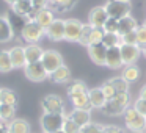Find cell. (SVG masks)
Segmentation results:
<instances>
[{"label": "cell", "instance_id": "obj_1", "mask_svg": "<svg viewBox=\"0 0 146 133\" xmlns=\"http://www.w3.org/2000/svg\"><path fill=\"white\" fill-rule=\"evenodd\" d=\"M130 107V97L129 94H116L113 99L107 100L105 107L102 108V113L107 114V116H121L124 114V111Z\"/></svg>", "mask_w": 146, "mask_h": 133}, {"label": "cell", "instance_id": "obj_2", "mask_svg": "<svg viewBox=\"0 0 146 133\" xmlns=\"http://www.w3.org/2000/svg\"><path fill=\"white\" fill-rule=\"evenodd\" d=\"M64 120H66L64 113H42L39 119L42 133H55L58 130H63Z\"/></svg>", "mask_w": 146, "mask_h": 133}, {"label": "cell", "instance_id": "obj_3", "mask_svg": "<svg viewBox=\"0 0 146 133\" xmlns=\"http://www.w3.org/2000/svg\"><path fill=\"white\" fill-rule=\"evenodd\" d=\"M126 128L129 132H145L146 127V117L141 116L133 107H129L123 114Z\"/></svg>", "mask_w": 146, "mask_h": 133}, {"label": "cell", "instance_id": "obj_4", "mask_svg": "<svg viewBox=\"0 0 146 133\" xmlns=\"http://www.w3.org/2000/svg\"><path fill=\"white\" fill-rule=\"evenodd\" d=\"M104 7H105V11H107L108 17L116 19V20L129 16L130 11H132V5L129 2H119V0H108Z\"/></svg>", "mask_w": 146, "mask_h": 133}, {"label": "cell", "instance_id": "obj_5", "mask_svg": "<svg viewBox=\"0 0 146 133\" xmlns=\"http://www.w3.org/2000/svg\"><path fill=\"white\" fill-rule=\"evenodd\" d=\"M44 35H46V30L39 24H36L35 20H29L25 24V27L22 28V32H21V38L29 44H38L39 39Z\"/></svg>", "mask_w": 146, "mask_h": 133}, {"label": "cell", "instance_id": "obj_6", "mask_svg": "<svg viewBox=\"0 0 146 133\" xmlns=\"http://www.w3.org/2000/svg\"><path fill=\"white\" fill-rule=\"evenodd\" d=\"M41 64L44 66V69L47 70L49 75H50V74L55 72L60 66H63L64 63H63V57H61L60 52L50 49V50H44L42 58H41Z\"/></svg>", "mask_w": 146, "mask_h": 133}, {"label": "cell", "instance_id": "obj_7", "mask_svg": "<svg viewBox=\"0 0 146 133\" xmlns=\"http://www.w3.org/2000/svg\"><path fill=\"white\" fill-rule=\"evenodd\" d=\"M44 113H64V100L58 94H47L41 100Z\"/></svg>", "mask_w": 146, "mask_h": 133}, {"label": "cell", "instance_id": "obj_8", "mask_svg": "<svg viewBox=\"0 0 146 133\" xmlns=\"http://www.w3.org/2000/svg\"><path fill=\"white\" fill-rule=\"evenodd\" d=\"M24 74H25V77L30 82H35V83L44 82L46 78H49V74H47V70L44 69V66L41 64V61L27 64V66L24 67Z\"/></svg>", "mask_w": 146, "mask_h": 133}, {"label": "cell", "instance_id": "obj_9", "mask_svg": "<svg viewBox=\"0 0 146 133\" xmlns=\"http://www.w3.org/2000/svg\"><path fill=\"white\" fill-rule=\"evenodd\" d=\"M83 24L79 19H64V41L79 42Z\"/></svg>", "mask_w": 146, "mask_h": 133}, {"label": "cell", "instance_id": "obj_10", "mask_svg": "<svg viewBox=\"0 0 146 133\" xmlns=\"http://www.w3.org/2000/svg\"><path fill=\"white\" fill-rule=\"evenodd\" d=\"M121 50V57H123V63L124 66H130L135 64L138 61L140 55H141V47L138 45H127V44H121L119 45Z\"/></svg>", "mask_w": 146, "mask_h": 133}, {"label": "cell", "instance_id": "obj_11", "mask_svg": "<svg viewBox=\"0 0 146 133\" xmlns=\"http://www.w3.org/2000/svg\"><path fill=\"white\" fill-rule=\"evenodd\" d=\"M46 36H47L50 41L58 42L64 39V19H58L55 17V20L50 25L46 28Z\"/></svg>", "mask_w": 146, "mask_h": 133}, {"label": "cell", "instance_id": "obj_12", "mask_svg": "<svg viewBox=\"0 0 146 133\" xmlns=\"http://www.w3.org/2000/svg\"><path fill=\"white\" fill-rule=\"evenodd\" d=\"M108 19V14L105 11V7H94L88 14V24L93 28H102Z\"/></svg>", "mask_w": 146, "mask_h": 133}, {"label": "cell", "instance_id": "obj_13", "mask_svg": "<svg viewBox=\"0 0 146 133\" xmlns=\"http://www.w3.org/2000/svg\"><path fill=\"white\" fill-rule=\"evenodd\" d=\"M88 55L90 60L98 66H105V58H107V47L104 44H93L88 45Z\"/></svg>", "mask_w": 146, "mask_h": 133}, {"label": "cell", "instance_id": "obj_14", "mask_svg": "<svg viewBox=\"0 0 146 133\" xmlns=\"http://www.w3.org/2000/svg\"><path fill=\"white\" fill-rule=\"evenodd\" d=\"M105 66L108 69H121L124 67V63H123V57H121V50L119 47H111V49H107V58H105Z\"/></svg>", "mask_w": 146, "mask_h": 133}, {"label": "cell", "instance_id": "obj_15", "mask_svg": "<svg viewBox=\"0 0 146 133\" xmlns=\"http://www.w3.org/2000/svg\"><path fill=\"white\" fill-rule=\"evenodd\" d=\"M11 58V64H13V69H24L27 66L25 61V50H24L22 45H14L8 50Z\"/></svg>", "mask_w": 146, "mask_h": 133}, {"label": "cell", "instance_id": "obj_16", "mask_svg": "<svg viewBox=\"0 0 146 133\" xmlns=\"http://www.w3.org/2000/svg\"><path fill=\"white\" fill-rule=\"evenodd\" d=\"M88 99H90V107L91 110H102L107 103L104 92L101 88H91L88 89Z\"/></svg>", "mask_w": 146, "mask_h": 133}, {"label": "cell", "instance_id": "obj_17", "mask_svg": "<svg viewBox=\"0 0 146 133\" xmlns=\"http://www.w3.org/2000/svg\"><path fill=\"white\" fill-rule=\"evenodd\" d=\"M32 20H35L36 24H39V25L46 30L55 20V14H54V11H52L50 8H42V10L35 11V16H33Z\"/></svg>", "mask_w": 146, "mask_h": 133}, {"label": "cell", "instance_id": "obj_18", "mask_svg": "<svg viewBox=\"0 0 146 133\" xmlns=\"http://www.w3.org/2000/svg\"><path fill=\"white\" fill-rule=\"evenodd\" d=\"M11 11L19 14V16H24V17H27V19H30V16H32L36 10L33 8L32 0H17L14 5H11Z\"/></svg>", "mask_w": 146, "mask_h": 133}, {"label": "cell", "instance_id": "obj_19", "mask_svg": "<svg viewBox=\"0 0 146 133\" xmlns=\"http://www.w3.org/2000/svg\"><path fill=\"white\" fill-rule=\"evenodd\" d=\"M8 133H32V127L22 117H14L13 120L7 124Z\"/></svg>", "mask_w": 146, "mask_h": 133}, {"label": "cell", "instance_id": "obj_20", "mask_svg": "<svg viewBox=\"0 0 146 133\" xmlns=\"http://www.w3.org/2000/svg\"><path fill=\"white\" fill-rule=\"evenodd\" d=\"M137 28H138V22H137V19L132 14H129V16L118 20V35L119 36L126 35V33H130V32H135Z\"/></svg>", "mask_w": 146, "mask_h": 133}, {"label": "cell", "instance_id": "obj_21", "mask_svg": "<svg viewBox=\"0 0 146 133\" xmlns=\"http://www.w3.org/2000/svg\"><path fill=\"white\" fill-rule=\"evenodd\" d=\"M24 50H25V61H27V64L41 61L42 53H44L42 47H39L38 44H27L25 47H24Z\"/></svg>", "mask_w": 146, "mask_h": 133}, {"label": "cell", "instance_id": "obj_22", "mask_svg": "<svg viewBox=\"0 0 146 133\" xmlns=\"http://www.w3.org/2000/svg\"><path fill=\"white\" fill-rule=\"evenodd\" d=\"M14 38V30L10 25L7 16H0V44L10 42Z\"/></svg>", "mask_w": 146, "mask_h": 133}, {"label": "cell", "instance_id": "obj_23", "mask_svg": "<svg viewBox=\"0 0 146 133\" xmlns=\"http://www.w3.org/2000/svg\"><path fill=\"white\" fill-rule=\"evenodd\" d=\"M68 117L72 119L77 125L83 127V125H86V124L91 122V111L90 110H77V108H74V110L68 114Z\"/></svg>", "mask_w": 146, "mask_h": 133}, {"label": "cell", "instance_id": "obj_24", "mask_svg": "<svg viewBox=\"0 0 146 133\" xmlns=\"http://www.w3.org/2000/svg\"><path fill=\"white\" fill-rule=\"evenodd\" d=\"M49 78L52 80L54 83H58V85H64V83H69L71 82V70L66 64L60 66L55 72H52L49 75Z\"/></svg>", "mask_w": 146, "mask_h": 133}, {"label": "cell", "instance_id": "obj_25", "mask_svg": "<svg viewBox=\"0 0 146 133\" xmlns=\"http://www.w3.org/2000/svg\"><path fill=\"white\" fill-rule=\"evenodd\" d=\"M7 19H8V22H10V25L13 27V30H14V35L16 33H19L21 35V32H22V28L25 27V24L29 22V19L27 17H24V16H19V14H16V13H13V11H8V14H7Z\"/></svg>", "mask_w": 146, "mask_h": 133}, {"label": "cell", "instance_id": "obj_26", "mask_svg": "<svg viewBox=\"0 0 146 133\" xmlns=\"http://www.w3.org/2000/svg\"><path fill=\"white\" fill-rule=\"evenodd\" d=\"M140 67L137 64H130V66H124L123 67V72H121V77L126 80L127 83H135L137 80L140 78Z\"/></svg>", "mask_w": 146, "mask_h": 133}, {"label": "cell", "instance_id": "obj_27", "mask_svg": "<svg viewBox=\"0 0 146 133\" xmlns=\"http://www.w3.org/2000/svg\"><path fill=\"white\" fill-rule=\"evenodd\" d=\"M71 103H72L74 108L77 110H90L91 111V107H90V99H88V92H82V94H76L71 95Z\"/></svg>", "mask_w": 146, "mask_h": 133}, {"label": "cell", "instance_id": "obj_28", "mask_svg": "<svg viewBox=\"0 0 146 133\" xmlns=\"http://www.w3.org/2000/svg\"><path fill=\"white\" fill-rule=\"evenodd\" d=\"M0 100H2V103L16 107L17 102H19V95H17L16 91H13L10 88H0Z\"/></svg>", "mask_w": 146, "mask_h": 133}, {"label": "cell", "instance_id": "obj_29", "mask_svg": "<svg viewBox=\"0 0 146 133\" xmlns=\"http://www.w3.org/2000/svg\"><path fill=\"white\" fill-rule=\"evenodd\" d=\"M107 82L113 86L116 94H129V83H127L123 77H111Z\"/></svg>", "mask_w": 146, "mask_h": 133}, {"label": "cell", "instance_id": "obj_30", "mask_svg": "<svg viewBox=\"0 0 146 133\" xmlns=\"http://www.w3.org/2000/svg\"><path fill=\"white\" fill-rule=\"evenodd\" d=\"M82 92H88V88H86L85 82L82 80H72L68 86V95H76V94H82Z\"/></svg>", "mask_w": 146, "mask_h": 133}, {"label": "cell", "instance_id": "obj_31", "mask_svg": "<svg viewBox=\"0 0 146 133\" xmlns=\"http://www.w3.org/2000/svg\"><path fill=\"white\" fill-rule=\"evenodd\" d=\"M14 113H16V107L7 103H0V120L3 122H10L14 119Z\"/></svg>", "mask_w": 146, "mask_h": 133}, {"label": "cell", "instance_id": "obj_32", "mask_svg": "<svg viewBox=\"0 0 146 133\" xmlns=\"http://www.w3.org/2000/svg\"><path fill=\"white\" fill-rule=\"evenodd\" d=\"M11 70H13V64L8 50H0V74H8Z\"/></svg>", "mask_w": 146, "mask_h": 133}, {"label": "cell", "instance_id": "obj_33", "mask_svg": "<svg viewBox=\"0 0 146 133\" xmlns=\"http://www.w3.org/2000/svg\"><path fill=\"white\" fill-rule=\"evenodd\" d=\"M102 44H104L107 49L119 47L121 45V36L118 35V33H105L104 39H102Z\"/></svg>", "mask_w": 146, "mask_h": 133}, {"label": "cell", "instance_id": "obj_34", "mask_svg": "<svg viewBox=\"0 0 146 133\" xmlns=\"http://www.w3.org/2000/svg\"><path fill=\"white\" fill-rule=\"evenodd\" d=\"M77 0H49V5L55 8L58 11H68L76 5Z\"/></svg>", "mask_w": 146, "mask_h": 133}, {"label": "cell", "instance_id": "obj_35", "mask_svg": "<svg viewBox=\"0 0 146 133\" xmlns=\"http://www.w3.org/2000/svg\"><path fill=\"white\" fill-rule=\"evenodd\" d=\"M91 30H93V27L90 25V24H83L82 33H80V39H79V44L88 47V45H90V35H91Z\"/></svg>", "mask_w": 146, "mask_h": 133}, {"label": "cell", "instance_id": "obj_36", "mask_svg": "<svg viewBox=\"0 0 146 133\" xmlns=\"http://www.w3.org/2000/svg\"><path fill=\"white\" fill-rule=\"evenodd\" d=\"M104 30L102 28H93L91 35H90V45L93 44H102V39H104Z\"/></svg>", "mask_w": 146, "mask_h": 133}, {"label": "cell", "instance_id": "obj_37", "mask_svg": "<svg viewBox=\"0 0 146 133\" xmlns=\"http://www.w3.org/2000/svg\"><path fill=\"white\" fill-rule=\"evenodd\" d=\"M137 35V45L138 47H146V27L145 25H138V28L135 30Z\"/></svg>", "mask_w": 146, "mask_h": 133}, {"label": "cell", "instance_id": "obj_38", "mask_svg": "<svg viewBox=\"0 0 146 133\" xmlns=\"http://www.w3.org/2000/svg\"><path fill=\"white\" fill-rule=\"evenodd\" d=\"M80 128H82V127L77 125L72 119H69V117L66 116V120H64V124H63V132L64 133H80Z\"/></svg>", "mask_w": 146, "mask_h": 133}, {"label": "cell", "instance_id": "obj_39", "mask_svg": "<svg viewBox=\"0 0 146 133\" xmlns=\"http://www.w3.org/2000/svg\"><path fill=\"white\" fill-rule=\"evenodd\" d=\"M102 130H104V125L96 124V122H90L80 128V133H102Z\"/></svg>", "mask_w": 146, "mask_h": 133}, {"label": "cell", "instance_id": "obj_40", "mask_svg": "<svg viewBox=\"0 0 146 133\" xmlns=\"http://www.w3.org/2000/svg\"><path fill=\"white\" fill-rule=\"evenodd\" d=\"M102 30H104V33H118V20L108 17L105 25L102 27Z\"/></svg>", "mask_w": 146, "mask_h": 133}, {"label": "cell", "instance_id": "obj_41", "mask_svg": "<svg viewBox=\"0 0 146 133\" xmlns=\"http://www.w3.org/2000/svg\"><path fill=\"white\" fill-rule=\"evenodd\" d=\"M101 89H102V92H104V95H105V99H107V100H110V99H113L115 95H116V91H115L113 86H111L108 82H105L104 85L101 86Z\"/></svg>", "mask_w": 146, "mask_h": 133}, {"label": "cell", "instance_id": "obj_42", "mask_svg": "<svg viewBox=\"0 0 146 133\" xmlns=\"http://www.w3.org/2000/svg\"><path fill=\"white\" fill-rule=\"evenodd\" d=\"M121 44H127V45H137V35L135 32L126 33L121 36Z\"/></svg>", "mask_w": 146, "mask_h": 133}, {"label": "cell", "instance_id": "obj_43", "mask_svg": "<svg viewBox=\"0 0 146 133\" xmlns=\"http://www.w3.org/2000/svg\"><path fill=\"white\" fill-rule=\"evenodd\" d=\"M133 108H135L137 111H138L141 116H145L146 117V100H143V99H140V97H137L135 100H133V105H132Z\"/></svg>", "mask_w": 146, "mask_h": 133}, {"label": "cell", "instance_id": "obj_44", "mask_svg": "<svg viewBox=\"0 0 146 133\" xmlns=\"http://www.w3.org/2000/svg\"><path fill=\"white\" fill-rule=\"evenodd\" d=\"M102 133H126V132L118 125H104Z\"/></svg>", "mask_w": 146, "mask_h": 133}, {"label": "cell", "instance_id": "obj_45", "mask_svg": "<svg viewBox=\"0 0 146 133\" xmlns=\"http://www.w3.org/2000/svg\"><path fill=\"white\" fill-rule=\"evenodd\" d=\"M32 3H33V8L38 11V10H42V8H47L49 0H32Z\"/></svg>", "mask_w": 146, "mask_h": 133}, {"label": "cell", "instance_id": "obj_46", "mask_svg": "<svg viewBox=\"0 0 146 133\" xmlns=\"http://www.w3.org/2000/svg\"><path fill=\"white\" fill-rule=\"evenodd\" d=\"M138 97H140V99H143V100H146V85H143V86H141Z\"/></svg>", "mask_w": 146, "mask_h": 133}, {"label": "cell", "instance_id": "obj_47", "mask_svg": "<svg viewBox=\"0 0 146 133\" xmlns=\"http://www.w3.org/2000/svg\"><path fill=\"white\" fill-rule=\"evenodd\" d=\"M0 133H8L7 125H5V124H2V122H0Z\"/></svg>", "mask_w": 146, "mask_h": 133}, {"label": "cell", "instance_id": "obj_48", "mask_svg": "<svg viewBox=\"0 0 146 133\" xmlns=\"http://www.w3.org/2000/svg\"><path fill=\"white\" fill-rule=\"evenodd\" d=\"M5 2H7L8 5H14V3L17 2V0H5Z\"/></svg>", "mask_w": 146, "mask_h": 133}, {"label": "cell", "instance_id": "obj_49", "mask_svg": "<svg viewBox=\"0 0 146 133\" xmlns=\"http://www.w3.org/2000/svg\"><path fill=\"white\" fill-rule=\"evenodd\" d=\"M141 53L145 55V58H146V47H143V49H141Z\"/></svg>", "mask_w": 146, "mask_h": 133}, {"label": "cell", "instance_id": "obj_50", "mask_svg": "<svg viewBox=\"0 0 146 133\" xmlns=\"http://www.w3.org/2000/svg\"><path fill=\"white\" fill-rule=\"evenodd\" d=\"M129 133H145V132H129Z\"/></svg>", "mask_w": 146, "mask_h": 133}, {"label": "cell", "instance_id": "obj_51", "mask_svg": "<svg viewBox=\"0 0 146 133\" xmlns=\"http://www.w3.org/2000/svg\"><path fill=\"white\" fill-rule=\"evenodd\" d=\"M55 133H64V132H63V130H58V132H55Z\"/></svg>", "mask_w": 146, "mask_h": 133}, {"label": "cell", "instance_id": "obj_52", "mask_svg": "<svg viewBox=\"0 0 146 133\" xmlns=\"http://www.w3.org/2000/svg\"><path fill=\"white\" fill-rule=\"evenodd\" d=\"M119 2H129V3H130V0H119Z\"/></svg>", "mask_w": 146, "mask_h": 133}, {"label": "cell", "instance_id": "obj_53", "mask_svg": "<svg viewBox=\"0 0 146 133\" xmlns=\"http://www.w3.org/2000/svg\"><path fill=\"white\" fill-rule=\"evenodd\" d=\"M143 25H145V27H146V19H145V22H143Z\"/></svg>", "mask_w": 146, "mask_h": 133}, {"label": "cell", "instance_id": "obj_54", "mask_svg": "<svg viewBox=\"0 0 146 133\" xmlns=\"http://www.w3.org/2000/svg\"><path fill=\"white\" fill-rule=\"evenodd\" d=\"M145 133H146V127H145Z\"/></svg>", "mask_w": 146, "mask_h": 133}, {"label": "cell", "instance_id": "obj_55", "mask_svg": "<svg viewBox=\"0 0 146 133\" xmlns=\"http://www.w3.org/2000/svg\"><path fill=\"white\" fill-rule=\"evenodd\" d=\"M0 103H2V100H0Z\"/></svg>", "mask_w": 146, "mask_h": 133}]
</instances>
